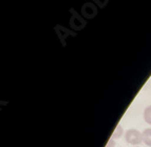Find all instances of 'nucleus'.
Instances as JSON below:
<instances>
[{"instance_id":"1","label":"nucleus","mask_w":151,"mask_h":147,"mask_svg":"<svg viewBox=\"0 0 151 147\" xmlns=\"http://www.w3.org/2000/svg\"><path fill=\"white\" fill-rule=\"evenodd\" d=\"M125 139L126 142L131 145H139L143 142V133L136 129H129L125 135Z\"/></svg>"},{"instance_id":"2","label":"nucleus","mask_w":151,"mask_h":147,"mask_svg":"<svg viewBox=\"0 0 151 147\" xmlns=\"http://www.w3.org/2000/svg\"><path fill=\"white\" fill-rule=\"evenodd\" d=\"M142 133H143V142L147 146L151 147V128H147Z\"/></svg>"},{"instance_id":"3","label":"nucleus","mask_w":151,"mask_h":147,"mask_svg":"<svg viewBox=\"0 0 151 147\" xmlns=\"http://www.w3.org/2000/svg\"><path fill=\"white\" fill-rule=\"evenodd\" d=\"M123 132H124V128L121 124H119L116 126L115 130H114L113 135H112V139H119V138L123 135Z\"/></svg>"},{"instance_id":"4","label":"nucleus","mask_w":151,"mask_h":147,"mask_svg":"<svg viewBox=\"0 0 151 147\" xmlns=\"http://www.w3.org/2000/svg\"><path fill=\"white\" fill-rule=\"evenodd\" d=\"M144 119H145V122L151 125V105L147 107L144 111Z\"/></svg>"},{"instance_id":"5","label":"nucleus","mask_w":151,"mask_h":147,"mask_svg":"<svg viewBox=\"0 0 151 147\" xmlns=\"http://www.w3.org/2000/svg\"><path fill=\"white\" fill-rule=\"evenodd\" d=\"M115 146H116V144H115V142H114V139H110L106 145V147H115Z\"/></svg>"},{"instance_id":"6","label":"nucleus","mask_w":151,"mask_h":147,"mask_svg":"<svg viewBox=\"0 0 151 147\" xmlns=\"http://www.w3.org/2000/svg\"><path fill=\"white\" fill-rule=\"evenodd\" d=\"M134 147H137V146H134Z\"/></svg>"}]
</instances>
